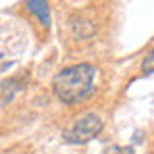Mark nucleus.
I'll return each mask as SVG.
<instances>
[{"mask_svg": "<svg viewBox=\"0 0 154 154\" xmlns=\"http://www.w3.org/2000/svg\"><path fill=\"white\" fill-rule=\"evenodd\" d=\"M27 79H29V73L27 75L23 73V75H19V77H8V79L0 81V108L15 100V96L25 88Z\"/></svg>", "mask_w": 154, "mask_h": 154, "instance_id": "3", "label": "nucleus"}, {"mask_svg": "<svg viewBox=\"0 0 154 154\" xmlns=\"http://www.w3.org/2000/svg\"><path fill=\"white\" fill-rule=\"evenodd\" d=\"M96 69L88 63L65 67L52 79V90L63 104H77L94 94Z\"/></svg>", "mask_w": 154, "mask_h": 154, "instance_id": "1", "label": "nucleus"}, {"mask_svg": "<svg viewBox=\"0 0 154 154\" xmlns=\"http://www.w3.org/2000/svg\"><path fill=\"white\" fill-rule=\"evenodd\" d=\"M25 11L38 19V23L48 31L52 25V15H50V0H25Z\"/></svg>", "mask_w": 154, "mask_h": 154, "instance_id": "4", "label": "nucleus"}, {"mask_svg": "<svg viewBox=\"0 0 154 154\" xmlns=\"http://www.w3.org/2000/svg\"><path fill=\"white\" fill-rule=\"evenodd\" d=\"M106 154H125V150L119 148V146H110V148L106 150Z\"/></svg>", "mask_w": 154, "mask_h": 154, "instance_id": "7", "label": "nucleus"}, {"mask_svg": "<svg viewBox=\"0 0 154 154\" xmlns=\"http://www.w3.org/2000/svg\"><path fill=\"white\" fill-rule=\"evenodd\" d=\"M0 58H2V54H0Z\"/></svg>", "mask_w": 154, "mask_h": 154, "instance_id": "8", "label": "nucleus"}, {"mask_svg": "<svg viewBox=\"0 0 154 154\" xmlns=\"http://www.w3.org/2000/svg\"><path fill=\"white\" fill-rule=\"evenodd\" d=\"M142 71H144L146 75H154V48L148 52V56L144 58V63H142Z\"/></svg>", "mask_w": 154, "mask_h": 154, "instance_id": "6", "label": "nucleus"}, {"mask_svg": "<svg viewBox=\"0 0 154 154\" xmlns=\"http://www.w3.org/2000/svg\"><path fill=\"white\" fill-rule=\"evenodd\" d=\"M104 123L102 119L94 112H88L83 117H79L69 129L63 131V137L67 144H88L90 140H94L96 135H100Z\"/></svg>", "mask_w": 154, "mask_h": 154, "instance_id": "2", "label": "nucleus"}, {"mask_svg": "<svg viewBox=\"0 0 154 154\" xmlns=\"http://www.w3.org/2000/svg\"><path fill=\"white\" fill-rule=\"evenodd\" d=\"M69 29H71V35L77 40H90L96 33V25L85 17H73L69 21Z\"/></svg>", "mask_w": 154, "mask_h": 154, "instance_id": "5", "label": "nucleus"}]
</instances>
